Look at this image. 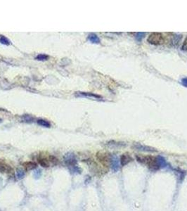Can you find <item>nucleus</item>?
I'll return each mask as SVG.
<instances>
[{
	"instance_id": "f257e3e1",
	"label": "nucleus",
	"mask_w": 187,
	"mask_h": 211,
	"mask_svg": "<svg viewBox=\"0 0 187 211\" xmlns=\"http://www.w3.org/2000/svg\"><path fill=\"white\" fill-rule=\"evenodd\" d=\"M137 160L141 164L145 165L149 169L152 171H156L159 170L161 163L160 160L156 157L152 156V155H136Z\"/></svg>"
},
{
	"instance_id": "f03ea898",
	"label": "nucleus",
	"mask_w": 187,
	"mask_h": 211,
	"mask_svg": "<svg viewBox=\"0 0 187 211\" xmlns=\"http://www.w3.org/2000/svg\"><path fill=\"white\" fill-rule=\"evenodd\" d=\"M147 42L153 45H161L165 42V37L161 32H152L148 37Z\"/></svg>"
},
{
	"instance_id": "7ed1b4c3",
	"label": "nucleus",
	"mask_w": 187,
	"mask_h": 211,
	"mask_svg": "<svg viewBox=\"0 0 187 211\" xmlns=\"http://www.w3.org/2000/svg\"><path fill=\"white\" fill-rule=\"evenodd\" d=\"M112 158L113 157H111L109 154L106 153L98 152L96 153V158L98 159V161L101 163L102 165L106 167L111 166Z\"/></svg>"
},
{
	"instance_id": "20e7f679",
	"label": "nucleus",
	"mask_w": 187,
	"mask_h": 211,
	"mask_svg": "<svg viewBox=\"0 0 187 211\" xmlns=\"http://www.w3.org/2000/svg\"><path fill=\"white\" fill-rule=\"evenodd\" d=\"M63 158L64 161H65V164H66L68 167L76 165L77 160H76L75 158V155L73 153H66L64 155Z\"/></svg>"
},
{
	"instance_id": "39448f33",
	"label": "nucleus",
	"mask_w": 187,
	"mask_h": 211,
	"mask_svg": "<svg viewBox=\"0 0 187 211\" xmlns=\"http://www.w3.org/2000/svg\"><path fill=\"white\" fill-rule=\"evenodd\" d=\"M76 96L79 97H87V98H90L96 100H103L102 97H101L100 95L94 93H90V92H76Z\"/></svg>"
},
{
	"instance_id": "423d86ee",
	"label": "nucleus",
	"mask_w": 187,
	"mask_h": 211,
	"mask_svg": "<svg viewBox=\"0 0 187 211\" xmlns=\"http://www.w3.org/2000/svg\"><path fill=\"white\" fill-rule=\"evenodd\" d=\"M120 165L122 166H125L132 161V158L128 153H123L120 157Z\"/></svg>"
},
{
	"instance_id": "0eeeda50",
	"label": "nucleus",
	"mask_w": 187,
	"mask_h": 211,
	"mask_svg": "<svg viewBox=\"0 0 187 211\" xmlns=\"http://www.w3.org/2000/svg\"><path fill=\"white\" fill-rule=\"evenodd\" d=\"M12 172H13V170H12L11 166L4 163H0V173L9 174V173H11Z\"/></svg>"
},
{
	"instance_id": "6e6552de",
	"label": "nucleus",
	"mask_w": 187,
	"mask_h": 211,
	"mask_svg": "<svg viewBox=\"0 0 187 211\" xmlns=\"http://www.w3.org/2000/svg\"><path fill=\"white\" fill-rule=\"evenodd\" d=\"M23 167H25L26 171H30V170H35L36 167H37V164L35 162L32 161H28V162H25L23 164Z\"/></svg>"
},
{
	"instance_id": "1a4fd4ad",
	"label": "nucleus",
	"mask_w": 187,
	"mask_h": 211,
	"mask_svg": "<svg viewBox=\"0 0 187 211\" xmlns=\"http://www.w3.org/2000/svg\"><path fill=\"white\" fill-rule=\"evenodd\" d=\"M136 149L137 150H141V151H147V152H157V150H155V149L151 147H149V146H143V145H141V144H136Z\"/></svg>"
},
{
	"instance_id": "9d476101",
	"label": "nucleus",
	"mask_w": 187,
	"mask_h": 211,
	"mask_svg": "<svg viewBox=\"0 0 187 211\" xmlns=\"http://www.w3.org/2000/svg\"><path fill=\"white\" fill-rule=\"evenodd\" d=\"M88 40L93 44H99L101 42L99 37L94 33H91L88 35Z\"/></svg>"
},
{
	"instance_id": "9b49d317",
	"label": "nucleus",
	"mask_w": 187,
	"mask_h": 211,
	"mask_svg": "<svg viewBox=\"0 0 187 211\" xmlns=\"http://www.w3.org/2000/svg\"><path fill=\"white\" fill-rule=\"evenodd\" d=\"M37 124L40 126L43 127V128H51V123L49 122V121L46 120L44 119H39L37 120Z\"/></svg>"
},
{
	"instance_id": "f8f14e48",
	"label": "nucleus",
	"mask_w": 187,
	"mask_h": 211,
	"mask_svg": "<svg viewBox=\"0 0 187 211\" xmlns=\"http://www.w3.org/2000/svg\"><path fill=\"white\" fill-rule=\"evenodd\" d=\"M0 43L6 46H9L11 44V42L4 35H0Z\"/></svg>"
},
{
	"instance_id": "ddd939ff",
	"label": "nucleus",
	"mask_w": 187,
	"mask_h": 211,
	"mask_svg": "<svg viewBox=\"0 0 187 211\" xmlns=\"http://www.w3.org/2000/svg\"><path fill=\"white\" fill-rule=\"evenodd\" d=\"M39 163L42 167H49V161H48L47 158H40L38 161Z\"/></svg>"
},
{
	"instance_id": "4468645a",
	"label": "nucleus",
	"mask_w": 187,
	"mask_h": 211,
	"mask_svg": "<svg viewBox=\"0 0 187 211\" xmlns=\"http://www.w3.org/2000/svg\"><path fill=\"white\" fill-rule=\"evenodd\" d=\"M25 171L22 168H18L16 170V177L18 179H22L25 177Z\"/></svg>"
},
{
	"instance_id": "2eb2a0df",
	"label": "nucleus",
	"mask_w": 187,
	"mask_h": 211,
	"mask_svg": "<svg viewBox=\"0 0 187 211\" xmlns=\"http://www.w3.org/2000/svg\"><path fill=\"white\" fill-rule=\"evenodd\" d=\"M35 59L37 60V61H47V60L49 59V56L47 54H38L36 56Z\"/></svg>"
},
{
	"instance_id": "dca6fc26",
	"label": "nucleus",
	"mask_w": 187,
	"mask_h": 211,
	"mask_svg": "<svg viewBox=\"0 0 187 211\" xmlns=\"http://www.w3.org/2000/svg\"><path fill=\"white\" fill-rule=\"evenodd\" d=\"M69 170L70 172L73 173H79V174H80L82 172L81 168L77 165H73L71 166V167H69Z\"/></svg>"
},
{
	"instance_id": "f3484780",
	"label": "nucleus",
	"mask_w": 187,
	"mask_h": 211,
	"mask_svg": "<svg viewBox=\"0 0 187 211\" xmlns=\"http://www.w3.org/2000/svg\"><path fill=\"white\" fill-rule=\"evenodd\" d=\"M49 163H52V164L54 165H56L59 164V159H58L56 157L54 156V155H49Z\"/></svg>"
},
{
	"instance_id": "a211bd4d",
	"label": "nucleus",
	"mask_w": 187,
	"mask_h": 211,
	"mask_svg": "<svg viewBox=\"0 0 187 211\" xmlns=\"http://www.w3.org/2000/svg\"><path fill=\"white\" fill-rule=\"evenodd\" d=\"M146 35V32H139L136 33V39H137V41L141 42L142 40V39L145 37Z\"/></svg>"
},
{
	"instance_id": "6ab92c4d",
	"label": "nucleus",
	"mask_w": 187,
	"mask_h": 211,
	"mask_svg": "<svg viewBox=\"0 0 187 211\" xmlns=\"http://www.w3.org/2000/svg\"><path fill=\"white\" fill-rule=\"evenodd\" d=\"M42 170H35V171L34 172V173H33L34 177H35V179H40V178L42 177Z\"/></svg>"
},
{
	"instance_id": "aec40b11",
	"label": "nucleus",
	"mask_w": 187,
	"mask_h": 211,
	"mask_svg": "<svg viewBox=\"0 0 187 211\" xmlns=\"http://www.w3.org/2000/svg\"><path fill=\"white\" fill-rule=\"evenodd\" d=\"M23 120L25 122H32V120H34V118L32 116H29V115H25L23 116Z\"/></svg>"
},
{
	"instance_id": "412c9836",
	"label": "nucleus",
	"mask_w": 187,
	"mask_h": 211,
	"mask_svg": "<svg viewBox=\"0 0 187 211\" xmlns=\"http://www.w3.org/2000/svg\"><path fill=\"white\" fill-rule=\"evenodd\" d=\"M182 50H184V51L187 50V37L186 39H185L184 42L183 44H182Z\"/></svg>"
},
{
	"instance_id": "4be33fe9",
	"label": "nucleus",
	"mask_w": 187,
	"mask_h": 211,
	"mask_svg": "<svg viewBox=\"0 0 187 211\" xmlns=\"http://www.w3.org/2000/svg\"><path fill=\"white\" fill-rule=\"evenodd\" d=\"M181 82H182V85H183V86H184V87H187V77L182 78Z\"/></svg>"
},
{
	"instance_id": "5701e85b",
	"label": "nucleus",
	"mask_w": 187,
	"mask_h": 211,
	"mask_svg": "<svg viewBox=\"0 0 187 211\" xmlns=\"http://www.w3.org/2000/svg\"><path fill=\"white\" fill-rule=\"evenodd\" d=\"M1 122H2V120L0 119V123H1Z\"/></svg>"
}]
</instances>
